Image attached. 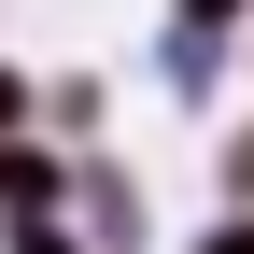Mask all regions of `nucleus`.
Segmentation results:
<instances>
[{"mask_svg": "<svg viewBox=\"0 0 254 254\" xmlns=\"http://www.w3.org/2000/svg\"><path fill=\"white\" fill-rule=\"evenodd\" d=\"M212 254H254V226H226V240H212Z\"/></svg>", "mask_w": 254, "mask_h": 254, "instance_id": "obj_1", "label": "nucleus"}]
</instances>
